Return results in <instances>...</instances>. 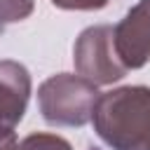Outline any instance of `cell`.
Instances as JSON below:
<instances>
[{
  "label": "cell",
  "mask_w": 150,
  "mask_h": 150,
  "mask_svg": "<svg viewBox=\"0 0 150 150\" xmlns=\"http://www.w3.org/2000/svg\"><path fill=\"white\" fill-rule=\"evenodd\" d=\"M112 42L127 70H138L150 61V0H138L112 26Z\"/></svg>",
  "instance_id": "obj_5"
},
{
  "label": "cell",
  "mask_w": 150,
  "mask_h": 150,
  "mask_svg": "<svg viewBox=\"0 0 150 150\" xmlns=\"http://www.w3.org/2000/svg\"><path fill=\"white\" fill-rule=\"evenodd\" d=\"M91 122L112 150H150V87L127 84L98 94Z\"/></svg>",
  "instance_id": "obj_1"
},
{
  "label": "cell",
  "mask_w": 150,
  "mask_h": 150,
  "mask_svg": "<svg viewBox=\"0 0 150 150\" xmlns=\"http://www.w3.org/2000/svg\"><path fill=\"white\" fill-rule=\"evenodd\" d=\"M110 0H52L54 7L59 9H75V12H96L103 9Z\"/></svg>",
  "instance_id": "obj_8"
},
{
  "label": "cell",
  "mask_w": 150,
  "mask_h": 150,
  "mask_svg": "<svg viewBox=\"0 0 150 150\" xmlns=\"http://www.w3.org/2000/svg\"><path fill=\"white\" fill-rule=\"evenodd\" d=\"M14 150H73V145L59 134L38 131V134H28L26 138L16 141Z\"/></svg>",
  "instance_id": "obj_6"
},
{
  "label": "cell",
  "mask_w": 150,
  "mask_h": 150,
  "mask_svg": "<svg viewBox=\"0 0 150 150\" xmlns=\"http://www.w3.org/2000/svg\"><path fill=\"white\" fill-rule=\"evenodd\" d=\"M35 0H0V30L33 14Z\"/></svg>",
  "instance_id": "obj_7"
},
{
  "label": "cell",
  "mask_w": 150,
  "mask_h": 150,
  "mask_svg": "<svg viewBox=\"0 0 150 150\" xmlns=\"http://www.w3.org/2000/svg\"><path fill=\"white\" fill-rule=\"evenodd\" d=\"M33 91L30 73L23 63L0 61V150L16 148V127L23 120Z\"/></svg>",
  "instance_id": "obj_4"
},
{
  "label": "cell",
  "mask_w": 150,
  "mask_h": 150,
  "mask_svg": "<svg viewBox=\"0 0 150 150\" xmlns=\"http://www.w3.org/2000/svg\"><path fill=\"white\" fill-rule=\"evenodd\" d=\"M98 98L94 82L73 73H56L38 87V108L47 124L84 127Z\"/></svg>",
  "instance_id": "obj_2"
},
{
  "label": "cell",
  "mask_w": 150,
  "mask_h": 150,
  "mask_svg": "<svg viewBox=\"0 0 150 150\" xmlns=\"http://www.w3.org/2000/svg\"><path fill=\"white\" fill-rule=\"evenodd\" d=\"M73 63L77 75L84 80L98 84H112L127 75V68L122 66L115 42H112V26L98 23L84 28L75 45H73Z\"/></svg>",
  "instance_id": "obj_3"
}]
</instances>
